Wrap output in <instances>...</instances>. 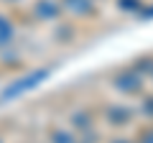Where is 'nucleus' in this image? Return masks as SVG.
<instances>
[{"label": "nucleus", "instance_id": "f257e3e1", "mask_svg": "<svg viewBox=\"0 0 153 143\" xmlns=\"http://www.w3.org/2000/svg\"><path fill=\"white\" fill-rule=\"evenodd\" d=\"M44 74H46V72H38V74H33V77H26V82H21V84H13V87H8V89H5V95H3V97H13V95L23 92V89H26L28 84H31V87H33V84H36L38 79L44 77Z\"/></svg>", "mask_w": 153, "mask_h": 143}]
</instances>
